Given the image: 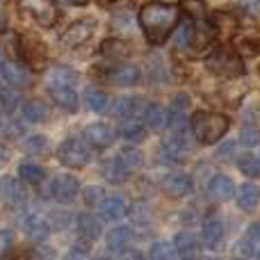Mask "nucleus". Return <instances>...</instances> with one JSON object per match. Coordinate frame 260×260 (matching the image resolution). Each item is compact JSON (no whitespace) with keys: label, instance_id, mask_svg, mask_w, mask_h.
<instances>
[{"label":"nucleus","instance_id":"2f4dec72","mask_svg":"<svg viewBox=\"0 0 260 260\" xmlns=\"http://www.w3.org/2000/svg\"><path fill=\"white\" fill-rule=\"evenodd\" d=\"M135 110H137V99H130V96H123L114 103V117L119 119H128V117H135Z\"/></svg>","mask_w":260,"mask_h":260},{"label":"nucleus","instance_id":"6e6552de","mask_svg":"<svg viewBox=\"0 0 260 260\" xmlns=\"http://www.w3.org/2000/svg\"><path fill=\"white\" fill-rule=\"evenodd\" d=\"M94 30H96L94 18H80V21L71 23V25L67 27V32L62 35V46H67V48H78V46H82L85 41L91 39Z\"/></svg>","mask_w":260,"mask_h":260},{"label":"nucleus","instance_id":"4468645a","mask_svg":"<svg viewBox=\"0 0 260 260\" xmlns=\"http://www.w3.org/2000/svg\"><path fill=\"white\" fill-rule=\"evenodd\" d=\"M187 110H189V96L176 94L171 99V108H169V126L171 128L187 126Z\"/></svg>","mask_w":260,"mask_h":260},{"label":"nucleus","instance_id":"5701e85b","mask_svg":"<svg viewBox=\"0 0 260 260\" xmlns=\"http://www.w3.org/2000/svg\"><path fill=\"white\" fill-rule=\"evenodd\" d=\"M146 123L144 121H137L135 117H128V119H121V128H119V133H121L123 139H128V142H144L146 139Z\"/></svg>","mask_w":260,"mask_h":260},{"label":"nucleus","instance_id":"2eb2a0df","mask_svg":"<svg viewBox=\"0 0 260 260\" xmlns=\"http://www.w3.org/2000/svg\"><path fill=\"white\" fill-rule=\"evenodd\" d=\"M174 247H176L178 258H183V260H194L199 256V240L194 238L192 233H187V231H180V233L176 235Z\"/></svg>","mask_w":260,"mask_h":260},{"label":"nucleus","instance_id":"b1692460","mask_svg":"<svg viewBox=\"0 0 260 260\" xmlns=\"http://www.w3.org/2000/svg\"><path fill=\"white\" fill-rule=\"evenodd\" d=\"M110 80L119 87H133L139 82V69L133 67V64H123V67H117L112 73H110Z\"/></svg>","mask_w":260,"mask_h":260},{"label":"nucleus","instance_id":"412c9836","mask_svg":"<svg viewBox=\"0 0 260 260\" xmlns=\"http://www.w3.org/2000/svg\"><path fill=\"white\" fill-rule=\"evenodd\" d=\"M238 206L247 212H253L260 206V187L256 183H244L238 189Z\"/></svg>","mask_w":260,"mask_h":260},{"label":"nucleus","instance_id":"864d4df0","mask_svg":"<svg viewBox=\"0 0 260 260\" xmlns=\"http://www.w3.org/2000/svg\"><path fill=\"white\" fill-rule=\"evenodd\" d=\"M71 5H76V7H85L87 0H71Z\"/></svg>","mask_w":260,"mask_h":260},{"label":"nucleus","instance_id":"e433bc0d","mask_svg":"<svg viewBox=\"0 0 260 260\" xmlns=\"http://www.w3.org/2000/svg\"><path fill=\"white\" fill-rule=\"evenodd\" d=\"M119 157H121V162L128 167L130 171H135V169L142 167V153L135 151V148H123V151L119 153Z\"/></svg>","mask_w":260,"mask_h":260},{"label":"nucleus","instance_id":"f3484780","mask_svg":"<svg viewBox=\"0 0 260 260\" xmlns=\"http://www.w3.org/2000/svg\"><path fill=\"white\" fill-rule=\"evenodd\" d=\"M0 76H3V80L7 82V85L16 87V89H23V87H27V82H30L27 71L23 67H18V64H14V62H3V67H0Z\"/></svg>","mask_w":260,"mask_h":260},{"label":"nucleus","instance_id":"1a4fd4ad","mask_svg":"<svg viewBox=\"0 0 260 260\" xmlns=\"http://www.w3.org/2000/svg\"><path fill=\"white\" fill-rule=\"evenodd\" d=\"M114 139H117V133H114L108 123H91V126L85 128V142L89 144V146L99 148V151L110 148L114 144Z\"/></svg>","mask_w":260,"mask_h":260},{"label":"nucleus","instance_id":"7ed1b4c3","mask_svg":"<svg viewBox=\"0 0 260 260\" xmlns=\"http://www.w3.org/2000/svg\"><path fill=\"white\" fill-rule=\"evenodd\" d=\"M206 67H208V71L219 78H238L244 73L242 59L231 48H217L215 53L206 59Z\"/></svg>","mask_w":260,"mask_h":260},{"label":"nucleus","instance_id":"9d476101","mask_svg":"<svg viewBox=\"0 0 260 260\" xmlns=\"http://www.w3.org/2000/svg\"><path fill=\"white\" fill-rule=\"evenodd\" d=\"M201 238L208 249H215L224 240V221L219 215H208L201 224Z\"/></svg>","mask_w":260,"mask_h":260},{"label":"nucleus","instance_id":"473e14b6","mask_svg":"<svg viewBox=\"0 0 260 260\" xmlns=\"http://www.w3.org/2000/svg\"><path fill=\"white\" fill-rule=\"evenodd\" d=\"M48 139L44 137V135H32V137H27L25 142H23V151L25 153H35V155H39V153H46L48 151Z\"/></svg>","mask_w":260,"mask_h":260},{"label":"nucleus","instance_id":"a878e982","mask_svg":"<svg viewBox=\"0 0 260 260\" xmlns=\"http://www.w3.org/2000/svg\"><path fill=\"white\" fill-rule=\"evenodd\" d=\"M48 105L41 103V101L32 99V101H25L23 103V119L30 123H44L48 119Z\"/></svg>","mask_w":260,"mask_h":260},{"label":"nucleus","instance_id":"dca6fc26","mask_svg":"<svg viewBox=\"0 0 260 260\" xmlns=\"http://www.w3.org/2000/svg\"><path fill=\"white\" fill-rule=\"evenodd\" d=\"M21 180L23 178H12V176H7V178H3V183H0V194H3V199L7 203H12V206H18V203L25 201V187H23Z\"/></svg>","mask_w":260,"mask_h":260},{"label":"nucleus","instance_id":"f257e3e1","mask_svg":"<svg viewBox=\"0 0 260 260\" xmlns=\"http://www.w3.org/2000/svg\"><path fill=\"white\" fill-rule=\"evenodd\" d=\"M178 23V9L167 3H148L139 9V25L148 44L160 46L169 39Z\"/></svg>","mask_w":260,"mask_h":260},{"label":"nucleus","instance_id":"cd10ccee","mask_svg":"<svg viewBox=\"0 0 260 260\" xmlns=\"http://www.w3.org/2000/svg\"><path fill=\"white\" fill-rule=\"evenodd\" d=\"M18 176L30 185H39L41 180L46 178V171H44V167L35 165V162H23V165L18 167Z\"/></svg>","mask_w":260,"mask_h":260},{"label":"nucleus","instance_id":"f704fd0d","mask_svg":"<svg viewBox=\"0 0 260 260\" xmlns=\"http://www.w3.org/2000/svg\"><path fill=\"white\" fill-rule=\"evenodd\" d=\"M192 37H194V25L192 23H180V25L176 27V46H178V48H189Z\"/></svg>","mask_w":260,"mask_h":260},{"label":"nucleus","instance_id":"c9c22d12","mask_svg":"<svg viewBox=\"0 0 260 260\" xmlns=\"http://www.w3.org/2000/svg\"><path fill=\"white\" fill-rule=\"evenodd\" d=\"M238 167L244 176H260V157H253V155H242L238 160Z\"/></svg>","mask_w":260,"mask_h":260},{"label":"nucleus","instance_id":"7c9ffc66","mask_svg":"<svg viewBox=\"0 0 260 260\" xmlns=\"http://www.w3.org/2000/svg\"><path fill=\"white\" fill-rule=\"evenodd\" d=\"M176 247L169 242H155L151 247V253H148V260H176Z\"/></svg>","mask_w":260,"mask_h":260},{"label":"nucleus","instance_id":"37998d69","mask_svg":"<svg viewBox=\"0 0 260 260\" xmlns=\"http://www.w3.org/2000/svg\"><path fill=\"white\" fill-rule=\"evenodd\" d=\"M130 217H133L135 224H146V221H151L148 208L144 206V203H137V206H133V210H130Z\"/></svg>","mask_w":260,"mask_h":260},{"label":"nucleus","instance_id":"c03bdc74","mask_svg":"<svg viewBox=\"0 0 260 260\" xmlns=\"http://www.w3.org/2000/svg\"><path fill=\"white\" fill-rule=\"evenodd\" d=\"M73 80H76V73L64 71V69H57V71L53 73V82H59V85H71Z\"/></svg>","mask_w":260,"mask_h":260},{"label":"nucleus","instance_id":"aec40b11","mask_svg":"<svg viewBox=\"0 0 260 260\" xmlns=\"http://www.w3.org/2000/svg\"><path fill=\"white\" fill-rule=\"evenodd\" d=\"M23 229H25V235L30 240H37V242H41V240L48 238L50 233V224L44 219L41 215H37V212H32L30 217H27L25 221H23Z\"/></svg>","mask_w":260,"mask_h":260},{"label":"nucleus","instance_id":"49530a36","mask_svg":"<svg viewBox=\"0 0 260 260\" xmlns=\"http://www.w3.org/2000/svg\"><path fill=\"white\" fill-rule=\"evenodd\" d=\"M240 7L253 16H260V0H240Z\"/></svg>","mask_w":260,"mask_h":260},{"label":"nucleus","instance_id":"9b49d317","mask_svg":"<svg viewBox=\"0 0 260 260\" xmlns=\"http://www.w3.org/2000/svg\"><path fill=\"white\" fill-rule=\"evenodd\" d=\"M235 194V185L229 176L224 174H217L212 176V180L208 183V197L217 203H224V201H231Z\"/></svg>","mask_w":260,"mask_h":260},{"label":"nucleus","instance_id":"a211bd4d","mask_svg":"<svg viewBox=\"0 0 260 260\" xmlns=\"http://www.w3.org/2000/svg\"><path fill=\"white\" fill-rule=\"evenodd\" d=\"M144 123H146L148 130H165L169 126V114L162 108L160 103H148L146 110H144Z\"/></svg>","mask_w":260,"mask_h":260},{"label":"nucleus","instance_id":"5fc2aeb1","mask_svg":"<svg viewBox=\"0 0 260 260\" xmlns=\"http://www.w3.org/2000/svg\"><path fill=\"white\" fill-rule=\"evenodd\" d=\"M101 3H110V0H101Z\"/></svg>","mask_w":260,"mask_h":260},{"label":"nucleus","instance_id":"ea45409f","mask_svg":"<svg viewBox=\"0 0 260 260\" xmlns=\"http://www.w3.org/2000/svg\"><path fill=\"white\" fill-rule=\"evenodd\" d=\"M23 133V126L16 123L14 119H3L0 117V135H7V137H18Z\"/></svg>","mask_w":260,"mask_h":260},{"label":"nucleus","instance_id":"603ef678","mask_svg":"<svg viewBox=\"0 0 260 260\" xmlns=\"http://www.w3.org/2000/svg\"><path fill=\"white\" fill-rule=\"evenodd\" d=\"M7 162H9V148L0 144V167H5Z\"/></svg>","mask_w":260,"mask_h":260},{"label":"nucleus","instance_id":"a19ab883","mask_svg":"<svg viewBox=\"0 0 260 260\" xmlns=\"http://www.w3.org/2000/svg\"><path fill=\"white\" fill-rule=\"evenodd\" d=\"M14 247V233L7 229H0V260H5L7 253H12Z\"/></svg>","mask_w":260,"mask_h":260},{"label":"nucleus","instance_id":"39448f33","mask_svg":"<svg viewBox=\"0 0 260 260\" xmlns=\"http://www.w3.org/2000/svg\"><path fill=\"white\" fill-rule=\"evenodd\" d=\"M18 48H21L23 59L30 64L32 71H44L46 62H48V53H46V46L41 44L37 37L23 35L21 41H18Z\"/></svg>","mask_w":260,"mask_h":260},{"label":"nucleus","instance_id":"ddd939ff","mask_svg":"<svg viewBox=\"0 0 260 260\" xmlns=\"http://www.w3.org/2000/svg\"><path fill=\"white\" fill-rule=\"evenodd\" d=\"M50 99L59 105L67 112H76L78 110V94L71 85H59V82H53L50 85Z\"/></svg>","mask_w":260,"mask_h":260},{"label":"nucleus","instance_id":"de8ad7c7","mask_svg":"<svg viewBox=\"0 0 260 260\" xmlns=\"http://www.w3.org/2000/svg\"><path fill=\"white\" fill-rule=\"evenodd\" d=\"M64 260H91V258H89V253H87V249L73 247L71 251L67 253V258H64Z\"/></svg>","mask_w":260,"mask_h":260},{"label":"nucleus","instance_id":"8fccbe9b","mask_svg":"<svg viewBox=\"0 0 260 260\" xmlns=\"http://www.w3.org/2000/svg\"><path fill=\"white\" fill-rule=\"evenodd\" d=\"M53 217H55V221H57V224H55V229H62V226L69 224V215H67V212H53Z\"/></svg>","mask_w":260,"mask_h":260},{"label":"nucleus","instance_id":"79ce46f5","mask_svg":"<svg viewBox=\"0 0 260 260\" xmlns=\"http://www.w3.org/2000/svg\"><path fill=\"white\" fill-rule=\"evenodd\" d=\"M242 144H247V146H256V144H260V133H258L256 126L244 123V128H242Z\"/></svg>","mask_w":260,"mask_h":260},{"label":"nucleus","instance_id":"bb28decb","mask_svg":"<svg viewBox=\"0 0 260 260\" xmlns=\"http://www.w3.org/2000/svg\"><path fill=\"white\" fill-rule=\"evenodd\" d=\"M130 174H133V171H130L126 165H123L121 157H119V155L114 157V160H110L108 165H105V178H108L110 183H114V185L126 183Z\"/></svg>","mask_w":260,"mask_h":260},{"label":"nucleus","instance_id":"58836bf2","mask_svg":"<svg viewBox=\"0 0 260 260\" xmlns=\"http://www.w3.org/2000/svg\"><path fill=\"white\" fill-rule=\"evenodd\" d=\"M103 187H99V185H89V187H85V192H82V197H85V203L87 206H101V201H103Z\"/></svg>","mask_w":260,"mask_h":260},{"label":"nucleus","instance_id":"20e7f679","mask_svg":"<svg viewBox=\"0 0 260 260\" xmlns=\"http://www.w3.org/2000/svg\"><path fill=\"white\" fill-rule=\"evenodd\" d=\"M57 160L62 162V165L71 167V169H82V167L89 165L91 153L82 139L71 137V139H64L57 146Z\"/></svg>","mask_w":260,"mask_h":260},{"label":"nucleus","instance_id":"423d86ee","mask_svg":"<svg viewBox=\"0 0 260 260\" xmlns=\"http://www.w3.org/2000/svg\"><path fill=\"white\" fill-rule=\"evenodd\" d=\"M21 9L35 18L37 25L41 27H53L57 23V9L53 7L50 0H18Z\"/></svg>","mask_w":260,"mask_h":260},{"label":"nucleus","instance_id":"4c0bfd02","mask_svg":"<svg viewBox=\"0 0 260 260\" xmlns=\"http://www.w3.org/2000/svg\"><path fill=\"white\" fill-rule=\"evenodd\" d=\"M55 251L50 247H35L23 253V260H53Z\"/></svg>","mask_w":260,"mask_h":260},{"label":"nucleus","instance_id":"c756f323","mask_svg":"<svg viewBox=\"0 0 260 260\" xmlns=\"http://www.w3.org/2000/svg\"><path fill=\"white\" fill-rule=\"evenodd\" d=\"M85 101H87V105H89V110H94V112H105V110H108V103H110L108 94L101 89H87Z\"/></svg>","mask_w":260,"mask_h":260},{"label":"nucleus","instance_id":"f03ea898","mask_svg":"<svg viewBox=\"0 0 260 260\" xmlns=\"http://www.w3.org/2000/svg\"><path fill=\"white\" fill-rule=\"evenodd\" d=\"M189 128H192L194 137L201 144H217L231 128V121L224 117V114L217 112H194L192 119H189Z\"/></svg>","mask_w":260,"mask_h":260},{"label":"nucleus","instance_id":"72a5a7b5","mask_svg":"<svg viewBox=\"0 0 260 260\" xmlns=\"http://www.w3.org/2000/svg\"><path fill=\"white\" fill-rule=\"evenodd\" d=\"M18 103H21V99H18L16 91L0 89V112H3V114H12L14 110L18 108Z\"/></svg>","mask_w":260,"mask_h":260},{"label":"nucleus","instance_id":"09e8293b","mask_svg":"<svg viewBox=\"0 0 260 260\" xmlns=\"http://www.w3.org/2000/svg\"><path fill=\"white\" fill-rule=\"evenodd\" d=\"M121 260H144V256L137 251V249H123Z\"/></svg>","mask_w":260,"mask_h":260},{"label":"nucleus","instance_id":"3c124183","mask_svg":"<svg viewBox=\"0 0 260 260\" xmlns=\"http://www.w3.org/2000/svg\"><path fill=\"white\" fill-rule=\"evenodd\" d=\"M249 240H253V242H260V221L258 224H253L251 229H249V235H247Z\"/></svg>","mask_w":260,"mask_h":260},{"label":"nucleus","instance_id":"c85d7f7f","mask_svg":"<svg viewBox=\"0 0 260 260\" xmlns=\"http://www.w3.org/2000/svg\"><path fill=\"white\" fill-rule=\"evenodd\" d=\"M180 9L194 21H206L208 16V7L203 0H180Z\"/></svg>","mask_w":260,"mask_h":260},{"label":"nucleus","instance_id":"0eeeda50","mask_svg":"<svg viewBox=\"0 0 260 260\" xmlns=\"http://www.w3.org/2000/svg\"><path fill=\"white\" fill-rule=\"evenodd\" d=\"M78 194H80V185H78V180L69 174L55 176L53 183H50V197H53L57 203H62V206L73 203L78 199Z\"/></svg>","mask_w":260,"mask_h":260},{"label":"nucleus","instance_id":"393cba45","mask_svg":"<svg viewBox=\"0 0 260 260\" xmlns=\"http://www.w3.org/2000/svg\"><path fill=\"white\" fill-rule=\"evenodd\" d=\"M130 240H133V231H130L128 226H117V229H112L105 235L108 249H112V251H123V249H128Z\"/></svg>","mask_w":260,"mask_h":260},{"label":"nucleus","instance_id":"f8f14e48","mask_svg":"<svg viewBox=\"0 0 260 260\" xmlns=\"http://www.w3.org/2000/svg\"><path fill=\"white\" fill-rule=\"evenodd\" d=\"M192 178H189L187 174H167L165 178H162V189H165L169 197H187L189 192H192Z\"/></svg>","mask_w":260,"mask_h":260},{"label":"nucleus","instance_id":"a18cd8bd","mask_svg":"<svg viewBox=\"0 0 260 260\" xmlns=\"http://www.w3.org/2000/svg\"><path fill=\"white\" fill-rule=\"evenodd\" d=\"M123 48H126V46H123L121 41H105L103 44V53L105 55H123L126 53Z\"/></svg>","mask_w":260,"mask_h":260},{"label":"nucleus","instance_id":"6e6d98bb","mask_svg":"<svg viewBox=\"0 0 260 260\" xmlns=\"http://www.w3.org/2000/svg\"><path fill=\"white\" fill-rule=\"evenodd\" d=\"M0 67H3V57H0Z\"/></svg>","mask_w":260,"mask_h":260},{"label":"nucleus","instance_id":"4be33fe9","mask_svg":"<svg viewBox=\"0 0 260 260\" xmlns=\"http://www.w3.org/2000/svg\"><path fill=\"white\" fill-rule=\"evenodd\" d=\"M126 215V201H123L121 197H108L101 201V217L108 221H117L121 219V217Z\"/></svg>","mask_w":260,"mask_h":260},{"label":"nucleus","instance_id":"6ab92c4d","mask_svg":"<svg viewBox=\"0 0 260 260\" xmlns=\"http://www.w3.org/2000/svg\"><path fill=\"white\" fill-rule=\"evenodd\" d=\"M76 226H78L80 238H85L87 242H94L96 238H101V231H103L101 219H96V217L89 215V212H82V215L76 219Z\"/></svg>","mask_w":260,"mask_h":260}]
</instances>
